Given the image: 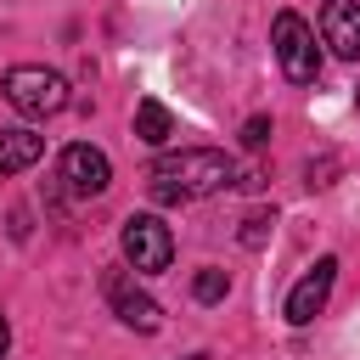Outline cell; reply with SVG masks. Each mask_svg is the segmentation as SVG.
Listing matches in <instances>:
<instances>
[{
  "label": "cell",
  "mask_w": 360,
  "mask_h": 360,
  "mask_svg": "<svg viewBox=\"0 0 360 360\" xmlns=\"http://www.w3.org/2000/svg\"><path fill=\"white\" fill-rule=\"evenodd\" d=\"M242 141H248V146H253V152H259V146H264V141H270V118H264V112H253V118H248V124H242Z\"/></svg>",
  "instance_id": "12"
},
{
  "label": "cell",
  "mask_w": 360,
  "mask_h": 360,
  "mask_svg": "<svg viewBox=\"0 0 360 360\" xmlns=\"http://www.w3.org/2000/svg\"><path fill=\"white\" fill-rule=\"evenodd\" d=\"M270 39H276V62L292 84H315L321 73V51H315V28L298 17V11H276L270 22Z\"/></svg>",
  "instance_id": "3"
},
{
  "label": "cell",
  "mask_w": 360,
  "mask_h": 360,
  "mask_svg": "<svg viewBox=\"0 0 360 360\" xmlns=\"http://www.w3.org/2000/svg\"><path fill=\"white\" fill-rule=\"evenodd\" d=\"M118 242H124V259L135 264V276H158L174 259V236H169V225L158 214H129Z\"/></svg>",
  "instance_id": "4"
},
{
  "label": "cell",
  "mask_w": 360,
  "mask_h": 360,
  "mask_svg": "<svg viewBox=\"0 0 360 360\" xmlns=\"http://www.w3.org/2000/svg\"><path fill=\"white\" fill-rule=\"evenodd\" d=\"M191 360H202V354H191Z\"/></svg>",
  "instance_id": "15"
},
{
  "label": "cell",
  "mask_w": 360,
  "mask_h": 360,
  "mask_svg": "<svg viewBox=\"0 0 360 360\" xmlns=\"http://www.w3.org/2000/svg\"><path fill=\"white\" fill-rule=\"evenodd\" d=\"M0 90H6V101H11L22 118H51V112L68 107V79H62L56 68H39V62L11 68V73L0 79Z\"/></svg>",
  "instance_id": "2"
},
{
  "label": "cell",
  "mask_w": 360,
  "mask_h": 360,
  "mask_svg": "<svg viewBox=\"0 0 360 360\" xmlns=\"http://www.w3.org/2000/svg\"><path fill=\"white\" fill-rule=\"evenodd\" d=\"M174 135V112L158 101V96H146L141 107H135V141H146V146H163Z\"/></svg>",
  "instance_id": "10"
},
{
  "label": "cell",
  "mask_w": 360,
  "mask_h": 360,
  "mask_svg": "<svg viewBox=\"0 0 360 360\" xmlns=\"http://www.w3.org/2000/svg\"><path fill=\"white\" fill-rule=\"evenodd\" d=\"M56 180H62L73 197H101L107 180H112V163H107L101 146L73 141V146H62V158H56Z\"/></svg>",
  "instance_id": "6"
},
{
  "label": "cell",
  "mask_w": 360,
  "mask_h": 360,
  "mask_svg": "<svg viewBox=\"0 0 360 360\" xmlns=\"http://www.w3.org/2000/svg\"><path fill=\"white\" fill-rule=\"evenodd\" d=\"M236 180V163L214 146H180V152H163L152 169H146V191L158 202H197V197H214Z\"/></svg>",
  "instance_id": "1"
},
{
  "label": "cell",
  "mask_w": 360,
  "mask_h": 360,
  "mask_svg": "<svg viewBox=\"0 0 360 360\" xmlns=\"http://www.w3.org/2000/svg\"><path fill=\"white\" fill-rule=\"evenodd\" d=\"M11 349V326H6V315H0V354Z\"/></svg>",
  "instance_id": "14"
},
{
  "label": "cell",
  "mask_w": 360,
  "mask_h": 360,
  "mask_svg": "<svg viewBox=\"0 0 360 360\" xmlns=\"http://www.w3.org/2000/svg\"><path fill=\"white\" fill-rule=\"evenodd\" d=\"M39 152H45V135H34V129H0V180L34 169Z\"/></svg>",
  "instance_id": "9"
},
{
  "label": "cell",
  "mask_w": 360,
  "mask_h": 360,
  "mask_svg": "<svg viewBox=\"0 0 360 360\" xmlns=\"http://www.w3.org/2000/svg\"><path fill=\"white\" fill-rule=\"evenodd\" d=\"M354 101H360V90H354Z\"/></svg>",
  "instance_id": "16"
},
{
  "label": "cell",
  "mask_w": 360,
  "mask_h": 360,
  "mask_svg": "<svg viewBox=\"0 0 360 360\" xmlns=\"http://www.w3.org/2000/svg\"><path fill=\"white\" fill-rule=\"evenodd\" d=\"M225 292H231V276L225 270H197V281H191V298L197 304H219Z\"/></svg>",
  "instance_id": "11"
},
{
  "label": "cell",
  "mask_w": 360,
  "mask_h": 360,
  "mask_svg": "<svg viewBox=\"0 0 360 360\" xmlns=\"http://www.w3.org/2000/svg\"><path fill=\"white\" fill-rule=\"evenodd\" d=\"M332 281H338V259L326 253V259H315V264L304 270V281L287 292V321H292V326H309V321L326 309V298H332Z\"/></svg>",
  "instance_id": "7"
},
{
  "label": "cell",
  "mask_w": 360,
  "mask_h": 360,
  "mask_svg": "<svg viewBox=\"0 0 360 360\" xmlns=\"http://www.w3.org/2000/svg\"><path fill=\"white\" fill-rule=\"evenodd\" d=\"M270 225H276V219H270V214H248V219H242V242H248V248H259V242H264V231H270Z\"/></svg>",
  "instance_id": "13"
},
{
  "label": "cell",
  "mask_w": 360,
  "mask_h": 360,
  "mask_svg": "<svg viewBox=\"0 0 360 360\" xmlns=\"http://www.w3.org/2000/svg\"><path fill=\"white\" fill-rule=\"evenodd\" d=\"M321 39L332 45V56L360 62V0H326V11H321Z\"/></svg>",
  "instance_id": "8"
},
{
  "label": "cell",
  "mask_w": 360,
  "mask_h": 360,
  "mask_svg": "<svg viewBox=\"0 0 360 360\" xmlns=\"http://www.w3.org/2000/svg\"><path fill=\"white\" fill-rule=\"evenodd\" d=\"M101 292H107V304H112V315H118L124 326H135V332H158V326H163V309H158V298H152L146 287H135V270L112 264V270L101 276Z\"/></svg>",
  "instance_id": "5"
}]
</instances>
